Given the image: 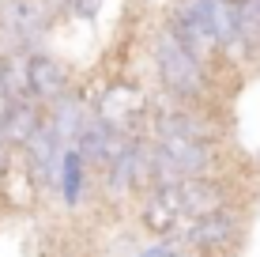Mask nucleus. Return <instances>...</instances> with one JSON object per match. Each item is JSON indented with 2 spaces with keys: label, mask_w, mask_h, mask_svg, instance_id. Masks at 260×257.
<instances>
[{
  "label": "nucleus",
  "mask_w": 260,
  "mask_h": 257,
  "mask_svg": "<svg viewBox=\"0 0 260 257\" xmlns=\"http://www.w3.org/2000/svg\"><path fill=\"white\" fill-rule=\"evenodd\" d=\"M151 61H155L158 83H162L170 102H200L208 91V72L204 61H196L166 26H158L151 38Z\"/></svg>",
  "instance_id": "1"
},
{
  "label": "nucleus",
  "mask_w": 260,
  "mask_h": 257,
  "mask_svg": "<svg viewBox=\"0 0 260 257\" xmlns=\"http://www.w3.org/2000/svg\"><path fill=\"white\" fill-rule=\"evenodd\" d=\"M53 23L57 19L49 15L46 0H0V53L8 57L38 53Z\"/></svg>",
  "instance_id": "2"
},
{
  "label": "nucleus",
  "mask_w": 260,
  "mask_h": 257,
  "mask_svg": "<svg viewBox=\"0 0 260 257\" xmlns=\"http://www.w3.org/2000/svg\"><path fill=\"white\" fill-rule=\"evenodd\" d=\"M245 231H249V219H245V212L234 205L226 212H215V216L189 219L177 238H181V246L192 250L196 257H226V250H238V246L245 242Z\"/></svg>",
  "instance_id": "3"
},
{
  "label": "nucleus",
  "mask_w": 260,
  "mask_h": 257,
  "mask_svg": "<svg viewBox=\"0 0 260 257\" xmlns=\"http://www.w3.org/2000/svg\"><path fill=\"white\" fill-rule=\"evenodd\" d=\"M162 26L192 53L196 61H204L208 68L215 65V57H222V49H219V42H215V34H211V23H208V15H204L200 0H174V4L166 8Z\"/></svg>",
  "instance_id": "4"
},
{
  "label": "nucleus",
  "mask_w": 260,
  "mask_h": 257,
  "mask_svg": "<svg viewBox=\"0 0 260 257\" xmlns=\"http://www.w3.org/2000/svg\"><path fill=\"white\" fill-rule=\"evenodd\" d=\"M26 91H30L34 102L53 106L57 99L76 91V72H72V65L64 57L38 49V53L26 57Z\"/></svg>",
  "instance_id": "5"
},
{
  "label": "nucleus",
  "mask_w": 260,
  "mask_h": 257,
  "mask_svg": "<svg viewBox=\"0 0 260 257\" xmlns=\"http://www.w3.org/2000/svg\"><path fill=\"white\" fill-rule=\"evenodd\" d=\"M136 219H140V227L151 238H177V235L185 231V223H189L177 189H147L140 197Z\"/></svg>",
  "instance_id": "6"
},
{
  "label": "nucleus",
  "mask_w": 260,
  "mask_h": 257,
  "mask_svg": "<svg viewBox=\"0 0 260 257\" xmlns=\"http://www.w3.org/2000/svg\"><path fill=\"white\" fill-rule=\"evenodd\" d=\"M177 197H181V208H185L189 219H204V216L234 208V189H230L226 174H215V178H189V182L177 185Z\"/></svg>",
  "instance_id": "7"
},
{
  "label": "nucleus",
  "mask_w": 260,
  "mask_h": 257,
  "mask_svg": "<svg viewBox=\"0 0 260 257\" xmlns=\"http://www.w3.org/2000/svg\"><path fill=\"white\" fill-rule=\"evenodd\" d=\"M46 125V106L34 99H12V113H8V129H4V144L15 155L38 136V129Z\"/></svg>",
  "instance_id": "8"
},
{
  "label": "nucleus",
  "mask_w": 260,
  "mask_h": 257,
  "mask_svg": "<svg viewBox=\"0 0 260 257\" xmlns=\"http://www.w3.org/2000/svg\"><path fill=\"white\" fill-rule=\"evenodd\" d=\"M91 113H94V110L83 102V95H79V91H72V95H64V99H57L53 106H46L49 125L57 129V136L64 140L68 148L79 140V132H83V125H87V118H91Z\"/></svg>",
  "instance_id": "9"
},
{
  "label": "nucleus",
  "mask_w": 260,
  "mask_h": 257,
  "mask_svg": "<svg viewBox=\"0 0 260 257\" xmlns=\"http://www.w3.org/2000/svg\"><path fill=\"white\" fill-rule=\"evenodd\" d=\"M87 170H91L87 155L72 144L64 152V163H60V189H57L60 205H64L68 212H76L79 205H83V197H87Z\"/></svg>",
  "instance_id": "10"
},
{
  "label": "nucleus",
  "mask_w": 260,
  "mask_h": 257,
  "mask_svg": "<svg viewBox=\"0 0 260 257\" xmlns=\"http://www.w3.org/2000/svg\"><path fill=\"white\" fill-rule=\"evenodd\" d=\"M200 8L211 23V34L219 42V49L238 57V4L234 0H200Z\"/></svg>",
  "instance_id": "11"
},
{
  "label": "nucleus",
  "mask_w": 260,
  "mask_h": 257,
  "mask_svg": "<svg viewBox=\"0 0 260 257\" xmlns=\"http://www.w3.org/2000/svg\"><path fill=\"white\" fill-rule=\"evenodd\" d=\"M238 4V53L260 57V0H234Z\"/></svg>",
  "instance_id": "12"
},
{
  "label": "nucleus",
  "mask_w": 260,
  "mask_h": 257,
  "mask_svg": "<svg viewBox=\"0 0 260 257\" xmlns=\"http://www.w3.org/2000/svg\"><path fill=\"white\" fill-rule=\"evenodd\" d=\"M102 4H106V0H72L68 15H72V19H83V23H94L98 12H102Z\"/></svg>",
  "instance_id": "13"
},
{
  "label": "nucleus",
  "mask_w": 260,
  "mask_h": 257,
  "mask_svg": "<svg viewBox=\"0 0 260 257\" xmlns=\"http://www.w3.org/2000/svg\"><path fill=\"white\" fill-rule=\"evenodd\" d=\"M15 159H19V155H15L12 148H8L4 140H0V185H4V178H8V170H12V166H15Z\"/></svg>",
  "instance_id": "14"
},
{
  "label": "nucleus",
  "mask_w": 260,
  "mask_h": 257,
  "mask_svg": "<svg viewBox=\"0 0 260 257\" xmlns=\"http://www.w3.org/2000/svg\"><path fill=\"white\" fill-rule=\"evenodd\" d=\"M8 76H12V57L0 53V95H8Z\"/></svg>",
  "instance_id": "15"
},
{
  "label": "nucleus",
  "mask_w": 260,
  "mask_h": 257,
  "mask_svg": "<svg viewBox=\"0 0 260 257\" xmlns=\"http://www.w3.org/2000/svg\"><path fill=\"white\" fill-rule=\"evenodd\" d=\"M46 8H49V15H53V19H60V15H68L72 0H46Z\"/></svg>",
  "instance_id": "16"
},
{
  "label": "nucleus",
  "mask_w": 260,
  "mask_h": 257,
  "mask_svg": "<svg viewBox=\"0 0 260 257\" xmlns=\"http://www.w3.org/2000/svg\"><path fill=\"white\" fill-rule=\"evenodd\" d=\"M8 113H12V99L0 95V140H4V129H8Z\"/></svg>",
  "instance_id": "17"
}]
</instances>
